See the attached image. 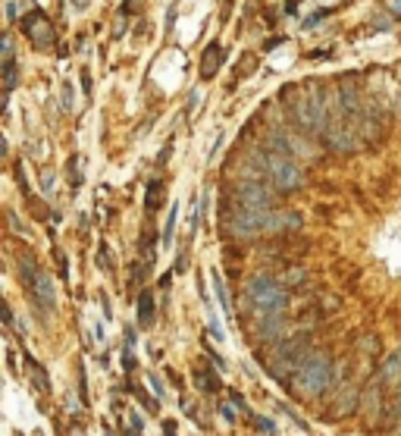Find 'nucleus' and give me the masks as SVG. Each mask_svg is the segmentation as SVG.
<instances>
[{
  "instance_id": "obj_12",
  "label": "nucleus",
  "mask_w": 401,
  "mask_h": 436,
  "mask_svg": "<svg viewBox=\"0 0 401 436\" xmlns=\"http://www.w3.org/2000/svg\"><path fill=\"white\" fill-rule=\"evenodd\" d=\"M22 361H25V377H29V383L35 386V392H41V396H50V377L47 371H44V364L38 358H31L29 352H22Z\"/></svg>"
},
{
  "instance_id": "obj_22",
  "label": "nucleus",
  "mask_w": 401,
  "mask_h": 436,
  "mask_svg": "<svg viewBox=\"0 0 401 436\" xmlns=\"http://www.w3.org/2000/svg\"><path fill=\"white\" fill-rule=\"evenodd\" d=\"M175 220H179V204L169 208V217H166V226H163V248L173 245V229H175Z\"/></svg>"
},
{
  "instance_id": "obj_25",
  "label": "nucleus",
  "mask_w": 401,
  "mask_h": 436,
  "mask_svg": "<svg viewBox=\"0 0 401 436\" xmlns=\"http://www.w3.org/2000/svg\"><path fill=\"white\" fill-rule=\"evenodd\" d=\"M94 260H97V267L104 273H113V260H110V248L100 242V248H97V254H94Z\"/></svg>"
},
{
  "instance_id": "obj_3",
  "label": "nucleus",
  "mask_w": 401,
  "mask_h": 436,
  "mask_svg": "<svg viewBox=\"0 0 401 436\" xmlns=\"http://www.w3.org/2000/svg\"><path fill=\"white\" fill-rule=\"evenodd\" d=\"M313 348L310 333H292L282 342L273 345V358L267 361V373L276 380L279 386H292V377L298 371V364L307 358V352Z\"/></svg>"
},
{
  "instance_id": "obj_35",
  "label": "nucleus",
  "mask_w": 401,
  "mask_h": 436,
  "mask_svg": "<svg viewBox=\"0 0 401 436\" xmlns=\"http://www.w3.org/2000/svg\"><path fill=\"white\" fill-rule=\"evenodd\" d=\"M282 283L285 286H294V283H304V270H288L285 277H282Z\"/></svg>"
},
{
  "instance_id": "obj_44",
  "label": "nucleus",
  "mask_w": 401,
  "mask_h": 436,
  "mask_svg": "<svg viewBox=\"0 0 401 436\" xmlns=\"http://www.w3.org/2000/svg\"><path fill=\"white\" fill-rule=\"evenodd\" d=\"M392 10L395 13H401V0H392Z\"/></svg>"
},
{
  "instance_id": "obj_32",
  "label": "nucleus",
  "mask_w": 401,
  "mask_h": 436,
  "mask_svg": "<svg viewBox=\"0 0 401 436\" xmlns=\"http://www.w3.org/2000/svg\"><path fill=\"white\" fill-rule=\"evenodd\" d=\"M148 386H150V389H154V396H166V386H163V380L160 377H157V373H150V377H148Z\"/></svg>"
},
{
  "instance_id": "obj_13",
  "label": "nucleus",
  "mask_w": 401,
  "mask_h": 436,
  "mask_svg": "<svg viewBox=\"0 0 401 436\" xmlns=\"http://www.w3.org/2000/svg\"><path fill=\"white\" fill-rule=\"evenodd\" d=\"M223 60H226V54H223V45L219 41H210V45L200 51V79H213L219 72V66H223Z\"/></svg>"
},
{
  "instance_id": "obj_18",
  "label": "nucleus",
  "mask_w": 401,
  "mask_h": 436,
  "mask_svg": "<svg viewBox=\"0 0 401 436\" xmlns=\"http://www.w3.org/2000/svg\"><path fill=\"white\" fill-rule=\"evenodd\" d=\"M163 195H166V185H163V179H150L148 182V192H144V208L154 214V210L163 208Z\"/></svg>"
},
{
  "instance_id": "obj_38",
  "label": "nucleus",
  "mask_w": 401,
  "mask_h": 436,
  "mask_svg": "<svg viewBox=\"0 0 401 436\" xmlns=\"http://www.w3.org/2000/svg\"><path fill=\"white\" fill-rule=\"evenodd\" d=\"M160 430H163V436H179V433H175V421H173V417H163Z\"/></svg>"
},
{
  "instance_id": "obj_29",
  "label": "nucleus",
  "mask_w": 401,
  "mask_h": 436,
  "mask_svg": "<svg viewBox=\"0 0 401 436\" xmlns=\"http://www.w3.org/2000/svg\"><path fill=\"white\" fill-rule=\"evenodd\" d=\"M54 258H56V270H60V277L69 279V260H66V254H63V248H54Z\"/></svg>"
},
{
  "instance_id": "obj_16",
  "label": "nucleus",
  "mask_w": 401,
  "mask_h": 436,
  "mask_svg": "<svg viewBox=\"0 0 401 436\" xmlns=\"http://www.w3.org/2000/svg\"><path fill=\"white\" fill-rule=\"evenodd\" d=\"M217 373H223V371H213V367H200V371H194V386H198V392H204V396H217V392L223 389V380H219Z\"/></svg>"
},
{
  "instance_id": "obj_46",
  "label": "nucleus",
  "mask_w": 401,
  "mask_h": 436,
  "mask_svg": "<svg viewBox=\"0 0 401 436\" xmlns=\"http://www.w3.org/2000/svg\"><path fill=\"white\" fill-rule=\"evenodd\" d=\"M35 436H44V433H35Z\"/></svg>"
},
{
  "instance_id": "obj_31",
  "label": "nucleus",
  "mask_w": 401,
  "mask_h": 436,
  "mask_svg": "<svg viewBox=\"0 0 401 436\" xmlns=\"http://www.w3.org/2000/svg\"><path fill=\"white\" fill-rule=\"evenodd\" d=\"M204 352H207V358L213 361V367H217V371H223V373H226V367H229V364H226V361L219 358V352H213V348L207 345V342H204Z\"/></svg>"
},
{
  "instance_id": "obj_9",
  "label": "nucleus",
  "mask_w": 401,
  "mask_h": 436,
  "mask_svg": "<svg viewBox=\"0 0 401 436\" xmlns=\"http://www.w3.org/2000/svg\"><path fill=\"white\" fill-rule=\"evenodd\" d=\"M31 302L38 304L41 311H56V289H54V277L47 270H41L35 277V283L29 286Z\"/></svg>"
},
{
  "instance_id": "obj_7",
  "label": "nucleus",
  "mask_w": 401,
  "mask_h": 436,
  "mask_svg": "<svg viewBox=\"0 0 401 436\" xmlns=\"http://www.w3.org/2000/svg\"><path fill=\"white\" fill-rule=\"evenodd\" d=\"M19 29L29 35V41L38 47V51H50V47H54V41H56L54 26H50V20L41 13V10H31V13H25L22 20H19Z\"/></svg>"
},
{
  "instance_id": "obj_8",
  "label": "nucleus",
  "mask_w": 401,
  "mask_h": 436,
  "mask_svg": "<svg viewBox=\"0 0 401 436\" xmlns=\"http://www.w3.org/2000/svg\"><path fill=\"white\" fill-rule=\"evenodd\" d=\"M288 314H267V317H257V327H254V339L260 342L263 348H273L276 342H282L288 336Z\"/></svg>"
},
{
  "instance_id": "obj_14",
  "label": "nucleus",
  "mask_w": 401,
  "mask_h": 436,
  "mask_svg": "<svg viewBox=\"0 0 401 436\" xmlns=\"http://www.w3.org/2000/svg\"><path fill=\"white\" fill-rule=\"evenodd\" d=\"M135 308H138V329H150V327H154V320H157L154 292H150V289H141V292H138Z\"/></svg>"
},
{
  "instance_id": "obj_36",
  "label": "nucleus",
  "mask_w": 401,
  "mask_h": 436,
  "mask_svg": "<svg viewBox=\"0 0 401 436\" xmlns=\"http://www.w3.org/2000/svg\"><path fill=\"white\" fill-rule=\"evenodd\" d=\"M129 423H132V430H138V433H144V417L138 414V411H129Z\"/></svg>"
},
{
  "instance_id": "obj_34",
  "label": "nucleus",
  "mask_w": 401,
  "mask_h": 436,
  "mask_svg": "<svg viewBox=\"0 0 401 436\" xmlns=\"http://www.w3.org/2000/svg\"><path fill=\"white\" fill-rule=\"evenodd\" d=\"M141 7H144V0H125V3H123V13H125V16L141 13Z\"/></svg>"
},
{
  "instance_id": "obj_33",
  "label": "nucleus",
  "mask_w": 401,
  "mask_h": 436,
  "mask_svg": "<svg viewBox=\"0 0 401 436\" xmlns=\"http://www.w3.org/2000/svg\"><path fill=\"white\" fill-rule=\"evenodd\" d=\"M226 396L232 398V405H235L238 411H248V402H244V396H242V392H238V389H226Z\"/></svg>"
},
{
  "instance_id": "obj_42",
  "label": "nucleus",
  "mask_w": 401,
  "mask_h": 436,
  "mask_svg": "<svg viewBox=\"0 0 401 436\" xmlns=\"http://www.w3.org/2000/svg\"><path fill=\"white\" fill-rule=\"evenodd\" d=\"M173 20H175V7H169V16H166V32H173Z\"/></svg>"
},
{
  "instance_id": "obj_23",
  "label": "nucleus",
  "mask_w": 401,
  "mask_h": 436,
  "mask_svg": "<svg viewBox=\"0 0 401 436\" xmlns=\"http://www.w3.org/2000/svg\"><path fill=\"white\" fill-rule=\"evenodd\" d=\"M19 82V72H16V60H10V63H3V91L10 95L13 88H16Z\"/></svg>"
},
{
  "instance_id": "obj_1",
  "label": "nucleus",
  "mask_w": 401,
  "mask_h": 436,
  "mask_svg": "<svg viewBox=\"0 0 401 436\" xmlns=\"http://www.w3.org/2000/svg\"><path fill=\"white\" fill-rule=\"evenodd\" d=\"M338 380L342 377H338L336 358H332L326 348H310L307 358L301 361L298 371H294L288 389L298 392V396H304V398H323V396H329V392L336 389Z\"/></svg>"
},
{
  "instance_id": "obj_37",
  "label": "nucleus",
  "mask_w": 401,
  "mask_h": 436,
  "mask_svg": "<svg viewBox=\"0 0 401 436\" xmlns=\"http://www.w3.org/2000/svg\"><path fill=\"white\" fill-rule=\"evenodd\" d=\"M54 179H56V173H54V170H44V173H41V185H44V192L54 189Z\"/></svg>"
},
{
  "instance_id": "obj_4",
  "label": "nucleus",
  "mask_w": 401,
  "mask_h": 436,
  "mask_svg": "<svg viewBox=\"0 0 401 436\" xmlns=\"http://www.w3.org/2000/svg\"><path fill=\"white\" fill-rule=\"evenodd\" d=\"M269 214H273V210H248V208L223 201L219 226H223V235H229V239L251 242V239H257V235H267Z\"/></svg>"
},
{
  "instance_id": "obj_40",
  "label": "nucleus",
  "mask_w": 401,
  "mask_h": 436,
  "mask_svg": "<svg viewBox=\"0 0 401 436\" xmlns=\"http://www.w3.org/2000/svg\"><path fill=\"white\" fill-rule=\"evenodd\" d=\"M63 98H66L63 104H66V110H69L72 107V85H63Z\"/></svg>"
},
{
  "instance_id": "obj_17",
  "label": "nucleus",
  "mask_w": 401,
  "mask_h": 436,
  "mask_svg": "<svg viewBox=\"0 0 401 436\" xmlns=\"http://www.w3.org/2000/svg\"><path fill=\"white\" fill-rule=\"evenodd\" d=\"M41 270H44V267L38 264V258H35L31 251H25L22 258H19V279H22V286H25V289H29V286L35 283V277H38Z\"/></svg>"
},
{
  "instance_id": "obj_45",
  "label": "nucleus",
  "mask_w": 401,
  "mask_h": 436,
  "mask_svg": "<svg viewBox=\"0 0 401 436\" xmlns=\"http://www.w3.org/2000/svg\"><path fill=\"white\" fill-rule=\"evenodd\" d=\"M107 436H113V433H110V430H107Z\"/></svg>"
},
{
  "instance_id": "obj_39",
  "label": "nucleus",
  "mask_w": 401,
  "mask_h": 436,
  "mask_svg": "<svg viewBox=\"0 0 401 436\" xmlns=\"http://www.w3.org/2000/svg\"><path fill=\"white\" fill-rule=\"evenodd\" d=\"M135 339H138V336H135V327H125V329H123V345H132V348H135Z\"/></svg>"
},
{
  "instance_id": "obj_15",
  "label": "nucleus",
  "mask_w": 401,
  "mask_h": 436,
  "mask_svg": "<svg viewBox=\"0 0 401 436\" xmlns=\"http://www.w3.org/2000/svg\"><path fill=\"white\" fill-rule=\"evenodd\" d=\"M376 380H379L386 389H388V386H395V383L401 380V345L395 348V352L388 355L386 361H382V367L376 371Z\"/></svg>"
},
{
  "instance_id": "obj_41",
  "label": "nucleus",
  "mask_w": 401,
  "mask_h": 436,
  "mask_svg": "<svg viewBox=\"0 0 401 436\" xmlns=\"http://www.w3.org/2000/svg\"><path fill=\"white\" fill-rule=\"evenodd\" d=\"M198 98H200V95H198V88H194L191 95H188V114H191V110L198 107Z\"/></svg>"
},
{
  "instance_id": "obj_24",
  "label": "nucleus",
  "mask_w": 401,
  "mask_h": 436,
  "mask_svg": "<svg viewBox=\"0 0 401 436\" xmlns=\"http://www.w3.org/2000/svg\"><path fill=\"white\" fill-rule=\"evenodd\" d=\"M119 364H123V371H125V373H135V367H138L135 348H132V345H123V355H119Z\"/></svg>"
},
{
  "instance_id": "obj_20",
  "label": "nucleus",
  "mask_w": 401,
  "mask_h": 436,
  "mask_svg": "<svg viewBox=\"0 0 401 436\" xmlns=\"http://www.w3.org/2000/svg\"><path fill=\"white\" fill-rule=\"evenodd\" d=\"M210 277H213V289H217V298H219V308H223V314L232 320L235 311H232V302H229V292H226V286H223V277H219V270H210Z\"/></svg>"
},
{
  "instance_id": "obj_43",
  "label": "nucleus",
  "mask_w": 401,
  "mask_h": 436,
  "mask_svg": "<svg viewBox=\"0 0 401 436\" xmlns=\"http://www.w3.org/2000/svg\"><path fill=\"white\" fill-rule=\"evenodd\" d=\"M119 436H141V433H138V430H132V427H123V430H119Z\"/></svg>"
},
{
  "instance_id": "obj_10",
  "label": "nucleus",
  "mask_w": 401,
  "mask_h": 436,
  "mask_svg": "<svg viewBox=\"0 0 401 436\" xmlns=\"http://www.w3.org/2000/svg\"><path fill=\"white\" fill-rule=\"evenodd\" d=\"M386 402H388V398H386V386H382L379 380H373V383L361 392V414L367 417L370 423H376V417L382 414Z\"/></svg>"
},
{
  "instance_id": "obj_21",
  "label": "nucleus",
  "mask_w": 401,
  "mask_h": 436,
  "mask_svg": "<svg viewBox=\"0 0 401 436\" xmlns=\"http://www.w3.org/2000/svg\"><path fill=\"white\" fill-rule=\"evenodd\" d=\"M251 421L257 423V430H260L263 436H279V423L273 421V417H263V414H254V411H251Z\"/></svg>"
},
{
  "instance_id": "obj_27",
  "label": "nucleus",
  "mask_w": 401,
  "mask_h": 436,
  "mask_svg": "<svg viewBox=\"0 0 401 436\" xmlns=\"http://www.w3.org/2000/svg\"><path fill=\"white\" fill-rule=\"evenodd\" d=\"M357 348H361L363 355H376V358H379V336H363Z\"/></svg>"
},
{
  "instance_id": "obj_26",
  "label": "nucleus",
  "mask_w": 401,
  "mask_h": 436,
  "mask_svg": "<svg viewBox=\"0 0 401 436\" xmlns=\"http://www.w3.org/2000/svg\"><path fill=\"white\" fill-rule=\"evenodd\" d=\"M6 220H10V229H13V233H16V235H25V239H29V235H31V229L29 226H22V220H19V214H16V210H6Z\"/></svg>"
},
{
  "instance_id": "obj_2",
  "label": "nucleus",
  "mask_w": 401,
  "mask_h": 436,
  "mask_svg": "<svg viewBox=\"0 0 401 436\" xmlns=\"http://www.w3.org/2000/svg\"><path fill=\"white\" fill-rule=\"evenodd\" d=\"M244 302L257 317L267 314H288V286L282 279H273L269 273H257L244 283Z\"/></svg>"
},
{
  "instance_id": "obj_5",
  "label": "nucleus",
  "mask_w": 401,
  "mask_h": 436,
  "mask_svg": "<svg viewBox=\"0 0 401 436\" xmlns=\"http://www.w3.org/2000/svg\"><path fill=\"white\" fill-rule=\"evenodd\" d=\"M267 182L282 195H292L304 185V170L285 151H267Z\"/></svg>"
},
{
  "instance_id": "obj_28",
  "label": "nucleus",
  "mask_w": 401,
  "mask_h": 436,
  "mask_svg": "<svg viewBox=\"0 0 401 436\" xmlns=\"http://www.w3.org/2000/svg\"><path fill=\"white\" fill-rule=\"evenodd\" d=\"M69 185H72V189L81 185V170H79V160L75 157H69Z\"/></svg>"
},
{
  "instance_id": "obj_6",
  "label": "nucleus",
  "mask_w": 401,
  "mask_h": 436,
  "mask_svg": "<svg viewBox=\"0 0 401 436\" xmlns=\"http://www.w3.org/2000/svg\"><path fill=\"white\" fill-rule=\"evenodd\" d=\"M273 185L263 182V179H251L242 176L229 192V204H238V208L248 210H273Z\"/></svg>"
},
{
  "instance_id": "obj_30",
  "label": "nucleus",
  "mask_w": 401,
  "mask_h": 436,
  "mask_svg": "<svg viewBox=\"0 0 401 436\" xmlns=\"http://www.w3.org/2000/svg\"><path fill=\"white\" fill-rule=\"evenodd\" d=\"M217 411H219V417H223V421L229 423V427L238 421V414H235V405H226V402H223V405H217Z\"/></svg>"
},
{
  "instance_id": "obj_19",
  "label": "nucleus",
  "mask_w": 401,
  "mask_h": 436,
  "mask_svg": "<svg viewBox=\"0 0 401 436\" xmlns=\"http://www.w3.org/2000/svg\"><path fill=\"white\" fill-rule=\"evenodd\" d=\"M132 398H135V402H141V408L148 411V414H160V408H163V398L160 396H150V392H144L141 386L138 383H132Z\"/></svg>"
},
{
  "instance_id": "obj_11",
  "label": "nucleus",
  "mask_w": 401,
  "mask_h": 436,
  "mask_svg": "<svg viewBox=\"0 0 401 436\" xmlns=\"http://www.w3.org/2000/svg\"><path fill=\"white\" fill-rule=\"evenodd\" d=\"M304 226L298 210H273L269 214V223H267V235H285V233H298Z\"/></svg>"
}]
</instances>
